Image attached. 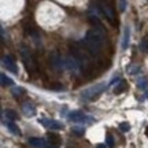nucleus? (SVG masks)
<instances>
[{
  "mask_svg": "<svg viewBox=\"0 0 148 148\" xmlns=\"http://www.w3.org/2000/svg\"><path fill=\"white\" fill-rule=\"evenodd\" d=\"M86 118H89V116H86L82 111H78V110L71 111L69 114V119L73 122H84V121H86Z\"/></svg>",
  "mask_w": 148,
  "mask_h": 148,
  "instance_id": "obj_6",
  "label": "nucleus"
},
{
  "mask_svg": "<svg viewBox=\"0 0 148 148\" xmlns=\"http://www.w3.org/2000/svg\"><path fill=\"white\" fill-rule=\"evenodd\" d=\"M48 141L51 144V147H59L62 140H60V136L56 133H48Z\"/></svg>",
  "mask_w": 148,
  "mask_h": 148,
  "instance_id": "obj_10",
  "label": "nucleus"
},
{
  "mask_svg": "<svg viewBox=\"0 0 148 148\" xmlns=\"http://www.w3.org/2000/svg\"><path fill=\"white\" fill-rule=\"evenodd\" d=\"M99 8L101 10V12L106 15V18L108 19V22H110L111 25H114L115 23V16H114V12H112V10H111V7L110 5H107L104 4V3H99Z\"/></svg>",
  "mask_w": 148,
  "mask_h": 148,
  "instance_id": "obj_5",
  "label": "nucleus"
},
{
  "mask_svg": "<svg viewBox=\"0 0 148 148\" xmlns=\"http://www.w3.org/2000/svg\"><path fill=\"white\" fill-rule=\"evenodd\" d=\"M23 92H25V90H23V88H19V86H18V88H14V89H12V95L18 96V95H22Z\"/></svg>",
  "mask_w": 148,
  "mask_h": 148,
  "instance_id": "obj_24",
  "label": "nucleus"
},
{
  "mask_svg": "<svg viewBox=\"0 0 148 148\" xmlns=\"http://www.w3.org/2000/svg\"><path fill=\"white\" fill-rule=\"evenodd\" d=\"M42 126H45L47 129H52V130H59V129H63V123L58 122L55 119H48V118H42L40 119Z\"/></svg>",
  "mask_w": 148,
  "mask_h": 148,
  "instance_id": "obj_3",
  "label": "nucleus"
},
{
  "mask_svg": "<svg viewBox=\"0 0 148 148\" xmlns=\"http://www.w3.org/2000/svg\"><path fill=\"white\" fill-rule=\"evenodd\" d=\"M22 110H23V114L26 116H33L36 114V108H34L30 103H25V104L22 106Z\"/></svg>",
  "mask_w": 148,
  "mask_h": 148,
  "instance_id": "obj_13",
  "label": "nucleus"
},
{
  "mask_svg": "<svg viewBox=\"0 0 148 148\" xmlns=\"http://www.w3.org/2000/svg\"><path fill=\"white\" fill-rule=\"evenodd\" d=\"M51 89L52 90H62L63 89V86H62L60 84H53L52 86H51Z\"/></svg>",
  "mask_w": 148,
  "mask_h": 148,
  "instance_id": "obj_25",
  "label": "nucleus"
},
{
  "mask_svg": "<svg viewBox=\"0 0 148 148\" xmlns=\"http://www.w3.org/2000/svg\"><path fill=\"white\" fill-rule=\"evenodd\" d=\"M21 55H22V58H23V60H25V63H26L27 69H30L33 62H32V56H30V53H29L26 47H21Z\"/></svg>",
  "mask_w": 148,
  "mask_h": 148,
  "instance_id": "obj_8",
  "label": "nucleus"
},
{
  "mask_svg": "<svg viewBox=\"0 0 148 148\" xmlns=\"http://www.w3.org/2000/svg\"><path fill=\"white\" fill-rule=\"evenodd\" d=\"M29 144L34 148H45V141L40 137H30L29 138Z\"/></svg>",
  "mask_w": 148,
  "mask_h": 148,
  "instance_id": "obj_11",
  "label": "nucleus"
},
{
  "mask_svg": "<svg viewBox=\"0 0 148 148\" xmlns=\"http://www.w3.org/2000/svg\"><path fill=\"white\" fill-rule=\"evenodd\" d=\"M145 134H147V136H148V129H147V130H145Z\"/></svg>",
  "mask_w": 148,
  "mask_h": 148,
  "instance_id": "obj_28",
  "label": "nucleus"
},
{
  "mask_svg": "<svg viewBox=\"0 0 148 148\" xmlns=\"http://www.w3.org/2000/svg\"><path fill=\"white\" fill-rule=\"evenodd\" d=\"M140 49H141L144 53H148V38H143V40H141V42H140Z\"/></svg>",
  "mask_w": 148,
  "mask_h": 148,
  "instance_id": "obj_19",
  "label": "nucleus"
},
{
  "mask_svg": "<svg viewBox=\"0 0 148 148\" xmlns=\"http://www.w3.org/2000/svg\"><path fill=\"white\" fill-rule=\"evenodd\" d=\"M127 88V85L125 81H119V84L115 86V89H114V93L115 95H119V93H122V92H125V89Z\"/></svg>",
  "mask_w": 148,
  "mask_h": 148,
  "instance_id": "obj_16",
  "label": "nucleus"
},
{
  "mask_svg": "<svg viewBox=\"0 0 148 148\" xmlns=\"http://www.w3.org/2000/svg\"><path fill=\"white\" fill-rule=\"evenodd\" d=\"M5 125H7L8 130H10V132L12 133V134H16V136H19V134H21V130H19V127L16 126L14 122H7Z\"/></svg>",
  "mask_w": 148,
  "mask_h": 148,
  "instance_id": "obj_15",
  "label": "nucleus"
},
{
  "mask_svg": "<svg viewBox=\"0 0 148 148\" xmlns=\"http://www.w3.org/2000/svg\"><path fill=\"white\" fill-rule=\"evenodd\" d=\"M148 85V81L147 78H144V77H140V78L137 79V86L140 88V89H145Z\"/></svg>",
  "mask_w": 148,
  "mask_h": 148,
  "instance_id": "obj_18",
  "label": "nucleus"
},
{
  "mask_svg": "<svg viewBox=\"0 0 148 148\" xmlns=\"http://www.w3.org/2000/svg\"><path fill=\"white\" fill-rule=\"evenodd\" d=\"M51 63L55 69H60V67H64V59L59 53H53L51 56Z\"/></svg>",
  "mask_w": 148,
  "mask_h": 148,
  "instance_id": "obj_7",
  "label": "nucleus"
},
{
  "mask_svg": "<svg viewBox=\"0 0 148 148\" xmlns=\"http://www.w3.org/2000/svg\"><path fill=\"white\" fill-rule=\"evenodd\" d=\"M129 41H130V29L126 26L123 30V36H122V49H127Z\"/></svg>",
  "mask_w": 148,
  "mask_h": 148,
  "instance_id": "obj_9",
  "label": "nucleus"
},
{
  "mask_svg": "<svg viewBox=\"0 0 148 148\" xmlns=\"http://www.w3.org/2000/svg\"><path fill=\"white\" fill-rule=\"evenodd\" d=\"M85 47L90 53H97L104 44V32L101 27H95L86 32L85 36Z\"/></svg>",
  "mask_w": 148,
  "mask_h": 148,
  "instance_id": "obj_1",
  "label": "nucleus"
},
{
  "mask_svg": "<svg viewBox=\"0 0 148 148\" xmlns=\"http://www.w3.org/2000/svg\"><path fill=\"white\" fill-rule=\"evenodd\" d=\"M118 5H119V11L123 12V11L126 10V7H127V1L126 0H118Z\"/></svg>",
  "mask_w": 148,
  "mask_h": 148,
  "instance_id": "obj_20",
  "label": "nucleus"
},
{
  "mask_svg": "<svg viewBox=\"0 0 148 148\" xmlns=\"http://www.w3.org/2000/svg\"><path fill=\"white\" fill-rule=\"evenodd\" d=\"M1 62H3V66H4L8 71H11V73H18V66L15 64V60H14L12 56L7 55V56H4V58L1 59Z\"/></svg>",
  "mask_w": 148,
  "mask_h": 148,
  "instance_id": "obj_4",
  "label": "nucleus"
},
{
  "mask_svg": "<svg viewBox=\"0 0 148 148\" xmlns=\"http://www.w3.org/2000/svg\"><path fill=\"white\" fill-rule=\"evenodd\" d=\"M119 129H121L122 132H129L130 130V125L127 122H121L119 123Z\"/></svg>",
  "mask_w": 148,
  "mask_h": 148,
  "instance_id": "obj_22",
  "label": "nucleus"
},
{
  "mask_svg": "<svg viewBox=\"0 0 148 148\" xmlns=\"http://www.w3.org/2000/svg\"><path fill=\"white\" fill-rule=\"evenodd\" d=\"M4 114L10 121H16V119H18V114H16L14 110H10V108H8V110L4 111Z\"/></svg>",
  "mask_w": 148,
  "mask_h": 148,
  "instance_id": "obj_17",
  "label": "nucleus"
},
{
  "mask_svg": "<svg viewBox=\"0 0 148 148\" xmlns=\"http://www.w3.org/2000/svg\"><path fill=\"white\" fill-rule=\"evenodd\" d=\"M106 144H107V147H110V148L114 147V137L111 134H107L106 136Z\"/></svg>",
  "mask_w": 148,
  "mask_h": 148,
  "instance_id": "obj_21",
  "label": "nucleus"
},
{
  "mask_svg": "<svg viewBox=\"0 0 148 148\" xmlns=\"http://www.w3.org/2000/svg\"><path fill=\"white\" fill-rule=\"evenodd\" d=\"M96 148H106V144H97Z\"/></svg>",
  "mask_w": 148,
  "mask_h": 148,
  "instance_id": "obj_26",
  "label": "nucleus"
},
{
  "mask_svg": "<svg viewBox=\"0 0 148 148\" xmlns=\"http://www.w3.org/2000/svg\"><path fill=\"white\" fill-rule=\"evenodd\" d=\"M107 86H108V85H107L106 82L93 85V86H90L88 89H85L84 92L81 93V96H82V99H85V100H93L95 97H97L100 93H103V92L107 89Z\"/></svg>",
  "mask_w": 148,
  "mask_h": 148,
  "instance_id": "obj_2",
  "label": "nucleus"
},
{
  "mask_svg": "<svg viewBox=\"0 0 148 148\" xmlns=\"http://www.w3.org/2000/svg\"><path fill=\"white\" fill-rule=\"evenodd\" d=\"M78 64L79 62L75 58H71V56H69V58L64 60V67H67V69H78Z\"/></svg>",
  "mask_w": 148,
  "mask_h": 148,
  "instance_id": "obj_12",
  "label": "nucleus"
},
{
  "mask_svg": "<svg viewBox=\"0 0 148 148\" xmlns=\"http://www.w3.org/2000/svg\"><path fill=\"white\" fill-rule=\"evenodd\" d=\"M71 132H73L75 136H82V134H84V129H82V127H73Z\"/></svg>",
  "mask_w": 148,
  "mask_h": 148,
  "instance_id": "obj_23",
  "label": "nucleus"
},
{
  "mask_svg": "<svg viewBox=\"0 0 148 148\" xmlns=\"http://www.w3.org/2000/svg\"><path fill=\"white\" fill-rule=\"evenodd\" d=\"M145 97H147V100H148V90L145 92Z\"/></svg>",
  "mask_w": 148,
  "mask_h": 148,
  "instance_id": "obj_27",
  "label": "nucleus"
},
{
  "mask_svg": "<svg viewBox=\"0 0 148 148\" xmlns=\"http://www.w3.org/2000/svg\"><path fill=\"white\" fill-rule=\"evenodd\" d=\"M0 81H1V86H11V85H14V81L10 77H7L4 73H0Z\"/></svg>",
  "mask_w": 148,
  "mask_h": 148,
  "instance_id": "obj_14",
  "label": "nucleus"
}]
</instances>
